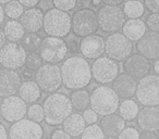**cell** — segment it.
Masks as SVG:
<instances>
[{
	"mask_svg": "<svg viewBox=\"0 0 159 139\" xmlns=\"http://www.w3.org/2000/svg\"><path fill=\"white\" fill-rule=\"evenodd\" d=\"M3 34L6 36V39H8L10 42H18L22 39L24 36L25 31L20 22L16 20H9L5 24L3 27Z\"/></svg>",
	"mask_w": 159,
	"mask_h": 139,
	"instance_id": "cell-26",
	"label": "cell"
},
{
	"mask_svg": "<svg viewBox=\"0 0 159 139\" xmlns=\"http://www.w3.org/2000/svg\"><path fill=\"white\" fill-rule=\"evenodd\" d=\"M139 139H158L156 132H147V130H143L139 134Z\"/></svg>",
	"mask_w": 159,
	"mask_h": 139,
	"instance_id": "cell-42",
	"label": "cell"
},
{
	"mask_svg": "<svg viewBox=\"0 0 159 139\" xmlns=\"http://www.w3.org/2000/svg\"><path fill=\"white\" fill-rule=\"evenodd\" d=\"M118 139H139V132L135 127H124L118 135Z\"/></svg>",
	"mask_w": 159,
	"mask_h": 139,
	"instance_id": "cell-37",
	"label": "cell"
},
{
	"mask_svg": "<svg viewBox=\"0 0 159 139\" xmlns=\"http://www.w3.org/2000/svg\"><path fill=\"white\" fill-rule=\"evenodd\" d=\"M133 45L123 34L112 33L105 40V53L113 61H124L132 54Z\"/></svg>",
	"mask_w": 159,
	"mask_h": 139,
	"instance_id": "cell-10",
	"label": "cell"
},
{
	"mask_svg": "<svg viewBox=\"0 0 159 139\" xmlns=\"http://www.w3.org/2000/svg\"><path fill=\"white\" fill-rule=\"evenodd\" d=\"M44 119L49 126H58L72 113L70 99L62 93H52L47 96L43 103Z\"/></svg>",
	"mask_w": 159,
	"mask_h": 139,
	"instance_id": "cell-2",
	"label": "cell"
},
{
	"mask_svg": "<svg viewBox=\"0 0 159 139\" xmlns=\"http://www.w3.org/2000/svg\"><path fill=\"white\" fill-rule=\"evenodd\" d=\"M35 83L45 93H56L62 85L60 67L56 64H43L35 73Z\"/></svg>",
	"mask_w": 159,
	"mask_h": 139,
	"instance_id": "cell-9",
	"label": "cell"
},
{
	"mask_svg": "<svg viewBox=\"0 0 159 139\" xmlns=\"http://www.w3.org/2000/svg\"><path fill=\"white\" fill-rule=\"evenodd\" d=\"M81 139H105V135L99 125L93 124L84 128L81 134Z\"/></svg>",
	"mask_w": 159,
	"mask_h": 139,
	"instance_id": "cell-33",
	"label": "cell"
},
{
	"mask_svg": "<svg viewBox=\"0 0 159 139\" xmlns=\"http://www.w3.org/2000/svg\"><path fill=\"white\" fill-rule=\"evenodd\" d=\"M3 20H5V12H3L2 6L0 5V24L3 22Z\"/></svg>",
	"mask_w": 159,
	"mask_h": 139,
	"instance_id": "cell-47",
	"label": "cell"
},
{
	"mask_svg": "<svg viewBox=\"0 0 159 139\" xmlns=\"http://www.w3.org/2000/svg\"><path fill=\"white\" fill-rule=\"evenodd\" d=\"M136 86H137L136 80L129 76L128 74L122 73L113 80L112 87L111 88L115 90V93H117V96L119 98L131 99L135 95Z\"/></svg>",
	"mask_w": 159,
	"mask_h": 139,
	"instance_id": "cell-19",
	"label": "cell"
},
{
	"mask_svg": "<svg viewBox=\"0 0 159 139\" xmlns=\"http://www.w3.org/2000/svg\"><path fill=\"white\" fill-rule=\"evenodd\" d=\"M0 139H8V130L2 123H0Z\"/></svg>",
	"mask_w": 159,
	"mask_h": 139,
	"instance_id": "cell-43",
	"label": "cell"
},
{
	"mask_svg": "<svg viewBox=\"0 0 159 139\" xmlns=\"http://www.w3.org/2000/svg\"><path fill=\"white\" fill-rule=\"evenodd\" d=\"M11 0H0V5H6V3L10 2Z\"/></svg>",
	"mask_w": 159,
	"mask_h": 139,
	"instance_id": "cell-49",
	"label": "cell"
},
{
	"mask_svg": "<svg viewBox=\"0 0 159 139\" xmlns=\"http://www.w3.org/2000/svg\"><path fill=\"white\" fill-rule=\"evenodd\" d=\"M106 6H119L123 3V0H102Z\"/></svg>",
	"mask_w": 159,
	"mask_h": 139,
	"instance_id": "cell-44",
	"label": "cell"
},
{
	"mask_svg": "<svg viewBox=\"0 0 159 139\" xmlns=\"http://www.w3.org/2000/svg\"><path fill=\"white\" fill-rule=\"evenodd\" d=\"M56 9L63 12H69L74 9L76 6V0H52Z\"/></svg>",
	"mask_w": 159,
	"mask_h": 139,
	"instance_id": "cell-35",
	"label": "cell"
},
{
	"mask_svg": "<svg viewBox=\"0 0 159 139\" xmlns=\"http://www.w3.org/2000/svg\"><path fill=\"white\" fill-rule=\"evenodd\" d=\"M3 12H5V15L10 18V20H16V19H20V16L24 12V9L18 0H11L10 2L6 3Z\"/></svg>",
	"mask_w": 159,
	"mask_h": 139,
	"instance_id": "cell-31",
	"label": "cell"
},
{
	"mask_svg": "<svg viewBox=\"0 0 159 139\" xmlns=\"http://www.w3.org/2000/svg\"><path fill=\"white\" fill-rule=\"evenodd\" d=\"M119 110V115L123 121L131 122L136 119L139 114V104L132 99H124L118 106Z\"/></svg>",
	"mask_w": 159,
	"mask_h": 139,
	"instance_id": "cell-28",
	"label": "cell"
},
{
	"mask_svg": "<svg viewBox=\"0 0 159 139\" xmlns=\"http://www.w3.org/2000/svg\"><path fill=\"white\" fill-rule=\"evenodd\" d=\"M139 54L148 60H157L159 58V34L155 32H146L136 42Z\"/></svg>",
	"mask_w": 159,
	"mask_h": 139,
	"instance_id": "cell-17",
	"label": "cell"
},
{
	"mask_svg": "<svg viewBox=\"0 0 159 139\" xmlns=\"http://www.w3.org/2000/svg\"><path fill=\"white\" fill-rule=\"evenodd\" d=\"M43 28L51 37L63 38L71 32V16L68 12L58 9H49L44 14Z\"/></svg>",
	"mask_w": 159,
	"mask_h": 139,
	"instance_id": "cell-4",
	"label": "cell"
},
{
	"mask_svg": "<svg viewBox=\"0 0 159 139\" xmlns=\"http://www.w3.org/2000/svg\"><path fill=\"white\" fill-rule=\"evenodd\" d=\"M123 68L125 74L134 80H141L148 75L150 70V62L148 59L141 54H131L124 60Z\"/></svg>",
	"mask_w": 159,
	"mask_h": 139,
	"instance_id": "cell-16",
	"label": "cell"
},
{
	"mask_svg": "<svg viewBox=\"0 0 159 139\" xmlns=\"http://www.w3.org/2000/svg\"><path fill=\"white\" fill-rule=\"evenodd\" d=\"M107 139H116V138H115V137H108Z\"/></svg>",
	"mask_w": 159,
	"mask_h": 139,
	"instance_id": "cell-50",
	"label": "cell"
},
{
	"mask_svg": "<svg viewBox=\"0 0 159 139\" xmlns=\"http://www.w3.org/2000/svg\"><path fill=\"white\" fill-rule=\"evenodd\" d=\"M61 82L66 89L77 90L89 85L92 73L89 63L82 57L73 55L63 61L61 67Z\"/></svg>",
	"mask_w": 159,
	"mask_h": 139,
	"instance_id": "cell-1",
	"label": "cell"
},
{
	"mask_svg": "<svg viewBox=\"0 0 159 139\" xmlns=\"http://www.w3.org/2000/svg\"><path fill=\"white\" fill-rule=\"evenodd\" d=\"M135 95L141 104L157 106L159 104V77L156 74L146 75L139 80Z\"/></svg>",
	"mask_w": 159,
	"mask_h": 139,
	"instance_id": "cell-8",
	"label": "cell"
},
{
	"mask_svg": "<svg viewBox=\"0 0 159 139\" xmlns=\"http://www.w3.org/2000/svg\"><path fill=\"white\" fill-rule=\"evenodd\" d=\"M99 127L102 128L105 136L117 137L125 127V121H123L120 115L112 113L102 117Z\"/></svg>",
	"mask_w": 159,
	"mask_h": 139,
	"instance_id": "cell-22",
	"label": "cell"
},
{
	"mask_svg": "<svg viewBox=\"0 0 159 139\" xmlns=\"http://www.w3.org/2000/svg\"><path fill=\"white\" fill-rule=\"evenodd\" d=\"M100 2H102V0H93V1H92V5L95 6V7H97Z\"/></svg>",
	"mask_w": 159,
	"mask_h": 139,
	"instance_id": "cell-48",
	"label": "cell"
},
{
	"mask_svg": "<svg viewBox=\"0 0 159 139\" xmlns=\"http://www.w3.org/2000/svg\"><path fill=\"white\" fill-rule=\"evenodd\" d=\"M145 5L144 7L149 10L150 13H158L159 12V0H144Z\"/></svg>",
	"mask_w": 159,
	"mask_h": 139,
	"instance_id": "cell-39",
	"label": "cell"
},
{
	"mask_svg": "<svg viewBox=\"0 0 159 139\" xmlns=\"http://www.w3.org/2000/svg\"><path fill=\"white\" fill-rule=\"evenodd\" d=\"M83 119H84L85 124H89V125H93V124H96V122L98 121V115L94 112L92 109H86V110L83 111Z\"/></svg>",
	"mask_w": 159,
	"mask_h": 139,
	"instance_id": "cell-38",
	"label": "cell"
},
{
	"mask_svg": "<svg viewBox=\"0 0 159 139\" xmlns=\"http://www.w3.org/2000/svg\"><path fill=\"white\" fill-rule=\"evenodd\" d=\"M26 114L29 116L30 121L36 122V123H40L44 121V110L40 104H32L26 111Z\"/></svg>",
	"mask_w": 159,
	"mask_h": 139,
	"instance_id": "cell-34",
	"label": "cell"
},
{
	"mask_svg": "<svg viewBox=\"0 0 159 139\" xmlns=\"http://www.w3.org/2000/svg\"><path fill=\"white\" fill-rule=\"evenodd\" d=\"M120 99L111 87L102 85L92 91L89 95V106L91 109L100 116L112 114L118 110Z\"/></svg>",
	"mask_w": 159,
	"mask_h": 139,
	"instance_id": "cell-3",
	"label": "cell"
},
{
	"mask_svg": "<svg viewBox=\"0 0 159 139\" xmlns=\"http://www.w3.org/2000/svg\"><path fill=\"white\" fill-rule=\"evenodd\" d=\"M21 41V46L24 48V50L31 52H36V50H38L39 45L42 42V37L39 35H37L36 33H27L24 34V36L22 37Z\"/></svg>",
	"mask_w": 159,
	"mask_h": 139,
	"instance_id": "cell-30",
	"label": "cell"
},
{
	"mask_svg": "<svg viewBox=\"0 0 159 139\" xmlns=\"http://www.w3.org/2000/svg\"><path fill=\"white\" fill-rule=\"evenodd\" d=\"M96 15L98 28L104 33H118L125 22V16L119 6H102Z\"/></svg>",
	"mask_w": 159,
	"mask_h": 139,
	"instance_id": "cell-5",
	"label": "cell"
},
{
	"mask_svg": "<svg viewBox=\"0 0 159 139\" xmlns=\"http://www.w3.org/2000/svg\"><path fill=\"white\" fill-rule=\"evenodd\" d=\"M20 98L25 103H34L42 96V90L33 80H25L21 83L18 89Z\"/></svg>",
	"mask_w": 159,
	"mask_h": 139,
	"instance_id": "cell-25",
	"label": "cell"
},
{
	"mask_svg": "<svg viewBox=\"0 0 159 139\" xmlns=\"http://www.w3.org/2000/svg\"><path fill=\"white\" fill-rule=\"evenodd\" d=\"M26 111V103L18 96L5 98L2 103H0V116H2V119L9 123H14L24 119Z\"/></svg>",
	"mask_w": 159,
	"mask_h": 139,
	"instance_id": "cell-14",
	"label": "cell"
},
{
	"mask_svg": "<svg viewBox=\"0 0 159 139\" xmlns=\"http://www.w3.org/2000/svg\"><path fill=\"white\" fill-rule=\"evenodd\" d=\"M18 1L20 2V5L22 7H26L32 9V8H35L39 3L40 0H18Z\"/></svg>",
	"mask_w": 159,
	"mask_h": 139,
	"instance_id": "cell-41",
	"label": "cell"
},
{
	"mask_svg": "<svg viewBox=\"0 0 159 139\" xmlns=\"http://www.w3.org/2000/svg\"><path fill=\"white\" fill-rule=\"evenodd\" d=\"M71 29L77 37L95 34L98 29L96 12L89 8L77 10L71 18Z\"/></svg>",
	"mask_w": 159,
	"mask_h": 139,
	"instance_id": "cell-7",
	"label": "cell"
},
{
	"mask_svg": "<svg viewBox=\"0 0 159 139\" xmlns=\"http://www.w3.org/2000/svg\"><path fill=\"white\" fill-rule=\"evenodd\" d=\"M122 11L126 18L139 19L145 13V7L139 0H128L126 2H124V8Z\"/></svg>",
	"mask_w": 159,
	"mask_h": 139,
	"instance_id": "cell-29",
	"label": "cell"
},
{
	"mask_svg": "<svg viewBox=\"0 0 159 139\" xmlns=\"http://www.w3.org/2000/svg\"><path fill=\"white\" fill-rule=\"evenodd\" d=\"M79 51L84 59H98L105 53V39L96 34L85 36L79 41Z\"/></svg>",
	"mask_w": 159,
	"mask_h": 139,
	"instance_id": "cell-15",
	"label": "cell"
},
{
	"mask_svg": "<svg viewBox=\"0 0 159 139\" xmlns=\"http://www.w3.org/2000/svg\"><path fill=\"white\" fill-rule=\"evenodd\" d=\"M39 55L43 61H46L49 64L60 63L66 59L69 52L68 44L62 38L47 36L39 45Z\"/></svg>",
	"mask_w": 159,
	"mask_h": 139,
	"instance_id": "cell-6",
	"label": "cell"
},
{
	"mask_svg": "<svg viewBox=\"0 0 159 139\" xmlns=\"http://www.w3.org/2000/svg\"><path fill=\"white\" fill-rule=\"evenodd\" d=\"M137 125L142 130L156 132L159 129V110L157 106H145L137 114Z\"/></svg>",
	"mask_w": 159,
	"mask_h": 139,
	"instance_id": "cell-20",
	"label": "cell"
},
{
	"mask_svg": "<svg viewBox=\"0 0 159 139\" xmlns=\"http://www.w3.org/2000/svg\"><path fill=\"white\" fill-rule=\"evenodd\" d=\"M50 139H73L69 134H66L63 129H55L50 135Z\"/></svg>",
	"mask_w": 159,
	"mask_h": 139,
	"instance_id": "cell-40",
	"label": "cell"
},
{
	"mask_svg": "<svg viewBox=\"0 0 159 139\" xmlns=\"http://www.w3.org/2000/svg\"><path fill=\"white\" fill-rule=\"evenodd\" d=\"M123 35L132 41H137L144 34L146 33V25L145 22L141 19H130L125 21L122 26Z\"/></svg>",
	"mask_w": 159,
	"mask_h": 139,
	"instance_id": "cell-23",
	"label": "cell"
},
{
	"mask_svg": "<svg viewBox=\"0 0 159 139\" xmlns=\"http://www.w3.org/2000/svg\"><path fill=\"white\" fill-rule=\"evenodd\" d=\"M21 84V76L16 71L1 68L0 70V98L14 96Z\"/></svg>",
	"mask_w": 159,
	"mask_h": 139,
	"instance_id": "cell-18",
	"label": "cell"
},
{
	"mask_svg": "<svg viewBox=\"0 0 159 139\" xmlns=\"http://www.w3.org/2000/svg\"><path fill=\"white\" fill-rule=\"evenodd\" d=\"M69 99L72 106V110H75L77 112L86 110L89 106V93L85 89L74 90L71 93Z\"/></svg>",
	"mask_w": 159,
	"mask_h": 139,
	"instance_id": "cell-27",
	"label": "cell"
},
{
	"mask_svg": "<svg viewBox=\"0 0 159 139\" xmlns=\"http://www.w3.org/2000/svg\"><path fill=\"white\" fill-rule=\"evenodd\" d=\"M44 13L38 8H32L22 13L20 23L27 33H37L43 28Z\"/></svg>",
	"mask_w": 159,
	"mask_h": 139,
	"instance_id": "cell-21",
	"label": "cell"
},
{
	"mask_svg": "<svg viewBox=\"0 0 159 139\" xmlns=\"http://www.w3.org/2000/svg\"><path fill=\"white\" fill-rule=\"evenodd\" d=\"M92 78L102 85L110 84L119 75V64L108 57H100L91 66Z\"/></svg>",
	"mask_w": 159,
	"mask_h": 139,
	"instance_id": "cell-11",
	"label": "cell"
},
{
	"mask_svg": "<svg viewBox=\"0 0 159 139\" xmlns=\"http://www.w3.org/2000/svg\"><path fill=\"white\" fill-rule=\"evenodd\" d=\"M26 51L18 42H8L0 49V65L7 70H19L24 65Z\"/></svg>",
	"mask_w": 159,
	"mask_h": 139,
	"instance_id": "cell-12",
	"label": "cell"
},
{
	"mask_svg": "<svg viewBox=\"0 0 159 139\" xmlns=\"http://www.w3.org/2000/svg\"><path fill=\"white\" fill-rule=\"evenodd\" d=\"M62 124H63V130L66 134L70 135L72 138L81 136L84 128L86 127V124H85L82 115L79 113H71L62 122Z\"/></svg>",
	"mask_w": 159,
	"mask_h": 139,
	"instance_id": "cell-24",
	"label": "cell"
},
{
	"mask_svg": "<svg viewBox=\"0 0 159 139\" xmlns=\"http://www.w3.org/2000/svg\"><path fill=\"white\" fill-rule=\"evenodd\" d=\"M44 129L39 123L22 119L14 122L9 128L8 138L10 139H42Z\"/></svg>",
	"mask_w": 159,
	"mask_h": 139,
	"instance_id": "cell-13",
	"label": "cell"
},
{
	"mask_svg": "<svg viewBox=\"0 0 159 139\" xmlns=\"http://www.w3.org/2000/svg\"><path fill=\"white\" fill-rule=\"evenodd\" d=\"M24 65L27 71L30 72H36L40 66L43 65V59L40 58L39 53L37 52H31L26 54L25 58Z\"/></svg>",
	"mask_w": 159,
	"mask_h": 139,
	"instance_id": "cell-32",
	"label": "cell"
},
{
	"mask_svg": "<svg viewBox=\"0 0 159 139\" xmlns=\"http://www.w3.org/2000/svg\"><path fill=\"white\" fill-rule=\"evenodd\" d=\"M146 26L152 32L158 33L159 32V13H149L146 19Z\"/></svg>",
	"mask_w": 159,
	"mask_h": 139,
	"instance_id": "cell-36",
	"label": "cell"
},
{
	"mask_svg": "<svg viewBox=\"0 0 159 139\" xmlns=\"http://www.w3.org/2000/svg\"><path fill=\"white\" fill-rule=\"evenodd\" d=\"M154 71H155V73H156V75L159 73V61H158V59L154 61Z\"/></svg>",
	"mask_w": 159,
	"mask_h": 139,
	"instance_id": "cell-46",
	"label": "cell"
},
{
	"mask_svg": "<svg viewBox=\"0 0 159 139\" xmlns=\"http://www.w3.org/2000/svg\"><path fill=\"white\" fill-rule=\"evenodd\" d=\"M6 41H7V39H6V36H5V34H3V31H2V28H0V49L7 44Z\"/></svg>",
	"mask_w": 159,
	"mask_h": 139,
	"instance_id": "cell-45",
	"label": "cell"
}]
</instances>
